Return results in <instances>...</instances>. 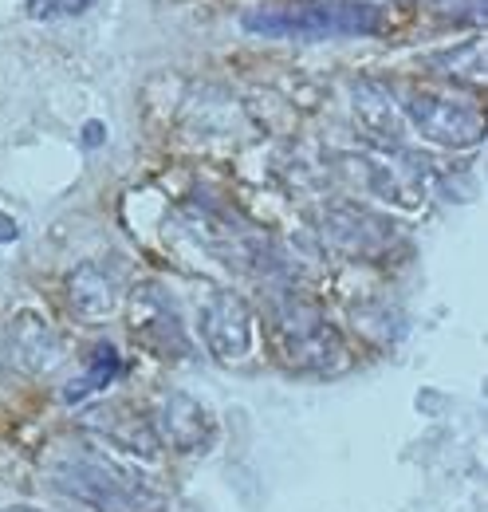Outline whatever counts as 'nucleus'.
<instances>
[{
    "instance_id": "nucleus-2",
    "label": "nucleus",
    "mask_w": 488,
    "mask_h": 512,
    "mask_svg": "<svg viewBox=\"0 0 488 512\" xmlns=\"http://www.w3.org/2000/svg\"><path fill=\"white\" fill-rule=\"evenodd\" d=\"M56 489L95 512H158L162 501L150 485L95 461H63L52 473Z\"/></svg>"
},
{
    "instance_id": "nucleus-8",
    "label": "nucleus",
    "mask_w": 488,
    "mask_h": 512,
    "mask_svg": "<svg viewBox=\"0 0 488 512\" xmlns=\"http://www.w3.org/2000/svg\"><path fill=\"white\" fill-rule=\"evenodd\" d=\"M134 331H138L150 347H158V351H170V343H174V351L185 347L182 323L174 316L170 300H166L154 284L142 288V292H134Z\"/></svg>"
},
{
    "instance_id": "nucleus-5",
    "label": "nucleus",
    "mask_w": 488,
    "mask_h": 512,
    "mask_svg": "<svg viewBox=\"0 0 488 512\" xmlns=\"http://www.w3.org/2000/svg\"><path fill=\"white\" fill-rule=\"evenodd\" d=\"M201 339L217 363H241L252 351V308L237 292H217L201 308Z\"/></svg>"
},
{
    "instance_id": "nucleus-16",
    "label": "nucleus",
    "mask_w": 488,
    "mask_h": 512,
    "mask_svg": "<svg viewBox=\"0 0 488 512\" xmlns=\"http://www.w3.org/2000/svg\"><path fill=\"white\" fill-rule=\"evenodd\" d=\"M4 512H40V509H28V505H16V509H4Z\"/></svg>"
},
{
    "instance_id": "nucleus-9",
    "label": "nucleus",
    "mask_w": 488,
    "mask_h": 512,
    "mask_svg": "<svg viewBox=\"0 0 488 512\" xmlns=\"http://www.w3.org/2000/svg\"><path fill=\"white\" fill-rule=\"evenodd\" d=\"M12 351H16V359L28 371H48L56 363V355H60V343H56V335H52L48 323L32 320V316H20L16 327H12Z\"/></svg>"
},
{
    "instance_id": "nucleus-4",
    "label": "nucleus",
    "mask_w": 488,
    "mask_h": 512,
    "mask_svg": "<svg viewBox=\"0 0 488 512\" xmlns=\"http://www.w3.org/2000/svg\"><path fill=\"white\" fill-rule=\"evenodd\" d=\"M280 343H284L288 363L304 367V371H335L347 359L339 331L304 304H296L280 316Z\"/></svg>"
},
{
    "instance_id": "nucleus-15",
    "label": "nucleus",
    "mask_w": 488,
    "mask_h": 512,
    "mask_svg": "<svg viewBox=\"0 0 488 512\" xmlns=\"http://www.w3.org/2000/svg\"><path fill=\"white\" fill-rule=\"evenodd\" d=\"M16 237H20V225L0 213V245H8V241H16Z\"/></svg>"
},
{
    "instance_id": "nucleus-1",
    "label": "nucleus",
    "mask_w": 488,
    "mask_h": 512,
    "mask_svg": "<svg viewBox=\"0 0 488 512\" xmlns=\"http://www.w3.org/2000/svg\"><path fill=\"white\" fill-rule=\"evenodd\" d=\"M241 28L248 36H264V40L319 44V40H347V36H378L382 12L363 0H296V4L244 12Z\"/></svg>"
},
{
    "instance_id": "nucleus-3",
    "label": "nucleus",
    "mask_w": 488,
    "mask_h": 512,
    "mask_svg": "<svg viewBox=\"0 0 488 512\" xmlns=\"http://www.w3.org/2000/svg\"><path fill=\"white\" fill-rule=\"evenodd\" d=\"M406 119L418 127L422 138L437 146H477L485 138V115L469 103H457L449 95H433V91H414L406 99Z\"/></svg>"
},
{
    "instance_id": "nucleus-7",
    "label": "nucleus",
    "mask_w": 488,
    "mask_h": 512,
    "mask_svg": "<svg viewBox=\"0 0 488 512\" xmlns=\"http://www.w3.org/2000/svg\"><path fill=\"white\" fill-rule=\"evenodd\" d=\"M67 296H71V312L79 320L99 323L115 316V308H119V280L99 264H83V268L71 272Z\"/></svg>"
},
{
    "instance_id": "nucleus-6",
    "label": "nucleus",
    "mask_w": 488,
    "mask_h": 512,
    "mask_svg": "<svg viewBox=\"0 0 488 512\" xmlns=\"http://www.w3.org/2000/svg\"><path fill=\"white\" fill-rule=\"evenodd\" d=\"M162 438L182 453H197V449H209L213 442V414L193 398V394H166L162 402Z\"/></svg>"
},
{
    "instance_id": "nucleus-14",
    "label": "nucleus",
    "mask_w": 488,
    "mask_h": 512,
    "mask_svg": "<svg viewBox=\"0 0 488 512\" xmlns=\"http://www.w3.org/2000/svg\"><path fill=\"white\" fill-rule=\"evenodd\" d=\"M103 138H107V127H103V123H87V127H83V146H87V150L103 146Z\"/></svg>"
},
{
    "instance_id": "nucleus-11",
    "label": "nucleus",
    "mask_w": 488,
    "mask_h": 512,
    "mask_svg": "<svg viewBox=\"0 0 488 512\" xmlns=\"http://www.w3.org/2000/svg\"><path fill=\"white\" fill-rule=\"evenodd\" d=\"M355 111H359V119H363L366 130H374V134H382V138H398L394 103H390V95H386L382 87H374V83L355 87Z\"/></svg>"
},
{
    "instance_id": "nucleus-10",
    "label": "nucleus",
    "mask_w": 488,
    "mask_h": 512,
    "mask_svg": "<svg viewBox=\"0 0 488 512\" xmlns=\"http://www.w3.org/2000/svg\"><path fill=\"white\" fill-rule=\"evenodd\" d=\"M119 351L111 347V343H99L95 351H91V363H87V375L79 379V383H67L63 390V402H83L87 394H95V390H107V386L115 383V375H119Z\"/></svg>"
},
{
    "instance_id": "nucleus-12",
    "label": "nucleus",
    "mask_w": 488,
    "mask_h": 512,
    "mask_svg": "<svg viewBox=\"0 0 488 512\" xmlns=\"http://www.w3.org/2000/svg\"><path fill=\"white\" fill-rule=\"evenodd\" d=\"M437 67L453 71V79H461V83H473V87H481V83H485V52H481V44H477V40H473V44H465V48H457L453 56H441Z\"/></svg>"
},
{
    "instance_id": "nucleus-13",
    "label": "nucleus",
    "mask_w": 488,
    "mask_h": 512,
    "mask_svg": "<svg viewBox=\"0 0 488 512\" xmlns=\"http://www.w3.org/2000/svg\"><path fill=\"white\" fill-rule=\"evenodd\" d=\"M99 0H24V12L32 16V20H44V24H52V20H71V16H83L87 8H95Z\"/></svg>"
}]
</instances>
